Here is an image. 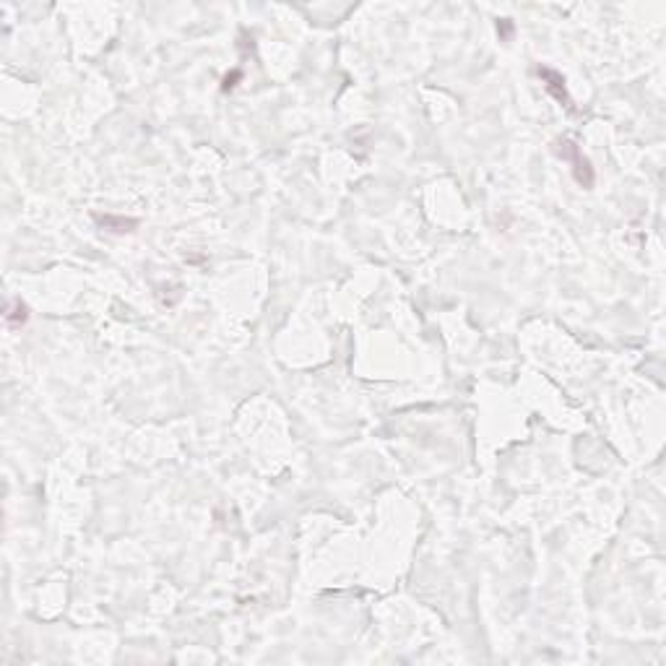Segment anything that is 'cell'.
I'll return each instance as SVG.
<instances>
[{
  "mask_svg": "<svg viewBox=\"0 0 666 666\" xmlns=\"http://www.w3.org/2000/svg\"><path fill=\"white\" fill-rule=\"evenodd\" d=\"M3 318H6V323H8V328H21V326L29 320V308H27L21 300H10L8 305H6Z\"/></svg>",
  "mask_w": 666,
  "mask_h": 666,
  "instance_id": "cell-3",
  "label": "cell"
},
{
  "mask_svg": "<svg viewBox=\"0 0 666 666\" xmlns=\"http://www.w3.org/2000/svg\"><path fill=\"white\" fill-rule=\"evenodd\" d=\"M99 224H102V227H112V224H115L117 232H130V229H126V227H135V222H126V219H112V216H105V219H99Z\"/></svg>",
  "mask_w": 666,
  "mask_h": 666,
  "instance_id": "cell-4",
  "label": "cell"
},
{
  "mask_svg": "<svg viewBox=\"0 0 666 666\" xmlns=\"http://www.w3.org/2000/svg\"><path fill=\"white\" fill-rule=\"evenodd\" d=\"M539 76L547 81V84H544V86H547V91H550V94H554V99H557L562 107H568L570 112H573V102H570L568 91H565V81H562L560 73H554V70H550V68H539Z\"/></svg>",
  "mask_w": 666,
  "mask_h": 666,
  "instance_id": "cell-2",
  "label": "cell"
},
{
  "mask_svg": "<svg viewBox=\"0 0 666 666\" xmlns=\"http://www.w3.org/2000/svg\"><path fill=\"white\" fill-rule=\"evenodd\" d=\"M557 154H560L565 162L573 165V174H575V180H578L583 188H591V185H593V169H591L589 159L583 156V151L578 149V144L560 141V144H557Z\"/></svg>",
  "mask_w": 666,
  "mask_h": 666,
  "instance_id": "cell-1",
  "label": "cell"
}]
</instances>
